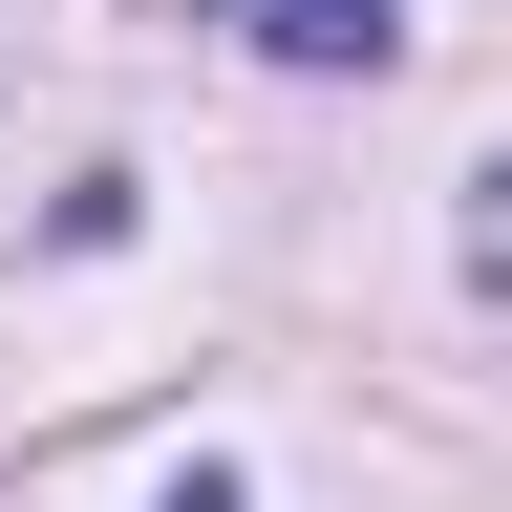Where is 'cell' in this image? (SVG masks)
<instances>
[{"label": "cell", "instance_id": "6da1fadb", "mask_svg": "<svg viewBox=\"0 0 512 512\" xmlns=\"http://www.w3.org/2000/svg\"><path fill=\"white\" fill-rule=\"evenodd\" d=\"M192 22H235L256 64H384V43H406V0H192Z\"/></svg>", "mask_w": 512, "mask_h": 512}, {"label": "cell", "instance_id": "7a4b0ae2", "mask_svg": "<svg viewBox=\"0 0 512 512\" xmlns=\"http://www.w3.org/2000/svg\"><path fill=\"white\" fill-rule=\"evenodd\" d=\"M171 512H235V491H171Z\"/></svg>", "mask_w": 512, "mask_h": 512}]
</instances>
